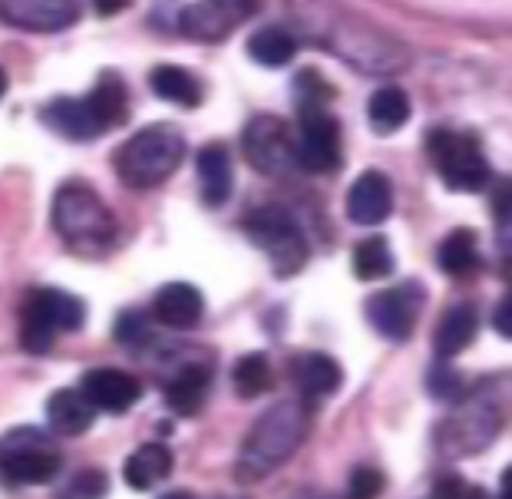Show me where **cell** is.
I'll use <instances>...</instances> for the list:
<instances>
[{
	"label": "cell",
	"mask_w": 512,
	"mask_h": 499,
	"mask_svg": "<svg viewBox=\"0 0 512 499\" xmlns=\"http://www.w3.org/2000/svg\"><path fill=\"white\" fill-rule=\"evenodd\" d=\"M479 328L476 308L473 305H453L450 311L443 314L437 324V334H433V347H437L440 357H456L460 351L473 344Z\"/></svg>",
	"instance_id": "cell-21"
},
{
	"label": "cell",
	"mask_w": 512,
	"mask_h": 499,
	"mask_svg": "<svg viewBox=\"0 0 512 499\" xmlns=\"http://www.w3.org/2000/svg\"><path fill=\"white\" fill-rule=\"evenodd\" d=\"M86 103H90L100 133H110V129L123 126L129 116V90H126L123 77L113 70L100 73V80H96L93 90L86 93Z\"/></svg>",
	"instance_id": "cell-19"
},
{
	"label": "cell",
	"mask_w": 512,
	"mask_h": 499,
	"mask_svg": "<svg viewBox=\"0 0 512 499\" xmlns=\"http://www.w3.org/2000/svg\"><path fill=\"white\" fill-rule=\"evenodd\" d=\"M261 0H195L179 14V30L189 40L219 43L255 17Z\"/></svg>",
	"instance_id": "cell-9"
},
{
	"label": "cell",
	"mask_w": 512,
	"mask_h": 499,
	"mask_svg": "<svg viewBox=\"0 0 512 499\" xmlns=\"http://www.w3.org/2000/svg\"><path fill=\"white\" fill-rule=\"evenodd\" d=\"M80 390L93 400L96 410H103V414H126V410L139 404V397H143V387H139L136 377L126 371H116V367H96V371L83 374Z\"/></svg>",
	"instance_id": "cell-12"
},
{
	"label": "cell",
	"mask_w": 512,
	"mask_h": 499,
	"mask_svg": "<svg viewBox=\"0 0 512 499\" xmlns=\"http://www.w3.org/2000/svg\"><path fill=\"white\" fill-rule=\"evenodd\" d=\"M195 172H199V189L209 209H222L232 195V156L222 143H209L195 159Z\"/></svg>",
	"instance_id": "cell-18"
},
{
	"label": "cell",
	"mask_w": 512,
	"mask_h": 499,
	"mask_svg": "<svg viewBox=\"0 0 512 499\" xmlns=\"http://www.w3.org/2000/svg\"><path fill=\"white\" fill-rule=\"evenodd\" d=\"M384 490V476L374 466H357L354 476H351V493L354 496H377Z\"/></svg>",
	"instance_id": "cell-34"
},
{
	"label": "cell",
	"mask_w": 512,
	"mask_h": 499,
	"mask_svg": "<svg viewBox=\"0 0 512 499\" xmlns=\"http://www.w3.org/2000/svg\"><path fill=\"white\" fill-rule=\"evenodd\" d=\"M113 334H116V341L126 344V347H143L152 338L149 321H146L143 311H123V314H119Z\"/></svg>",
	"instance_id": "cell-31"
},
{
	"label": "cell",
	"mask_w": 512,
	"mask_h": 499,
	"mask_svg": "<svg viewBox=\"0 0 512 499\" xmlns=\"http://www.w3.org/2000/svg\"><path fill=\"white\" fill-rule=\"evenodd\" d=\"M129 7V0H93V10L100 17H113L119 14V10H126Z\"/></svg>",
	"instance_id": "cell-37"
},
{
	"label": "cell",
	"mask_w": 512,
	"mask_h": 499,
	"mask_svg": "<svg viewBox=\"0 0 512 499\" xmlns=\"http://www.w3.org/2000/svg\"><path fill=\"white\" fill-rule=\"evenodd\" d=\"M354 271L361 275L364 281H380L394 271V255H390V245L387 238H364L361 245L354 248Z\"/></svg>",
	"instance_id": "cell-29"
},
{
	"label": "cell",
	"mask_w": 512,
	"mask_h": 499,
	"mask_svg": "<svg viewBox=\"0 0 512 499\" xmlns=\"http://www.w3.org/2000/svg\"><path fill=\"white\" fill-rule=\"evenodd\" d=\"M440 268L446 271V275H470V271L476 268V262H479V255H476V235L473 232H466V229H460V232H453L446 242L440 245Z\"/></svg>",
	"instance_id": "cell-30"
},
{
	"label": "cell",
	"mask_w": 512,
	"mask_h": 499,
	"mask_svg": "<svg viewBox=\"0 0 512 499\" xmlns=\"http://www.w3.org/2000/svg\"><path fill=\"white\" fill-rule=\"evenodd\" d=\"M304 433H308V407L298 404V400H285V404L271 407L245 437V447L238 453L235 466L238 480L255 483L261 476L275 473L301 447Z\"/></svg>",
	"instance_id": "cell-2"
},
{
	"label": "cell",
	"mask_w": 512,
	"mask_h": 499,
	"mask_svg": "<svg viewBox=\"0 0 512 499\" xmlns=\"http://www.w3.org/2000/svg\"><path fill=\"white\" fill-rule=\"evenodd\" d=\"M169 473H172V453L166 443H143L123 466V476L133 490H152Z\"/></svg>",
	"instance_id": "cell-22"
},
{
	"label": "cell",
	"mask_w": 512,
	"mask_h": 499,
	"mask_svg": "<svg viewBox=\"0 0 512 499\" xmlns=\"http://www.w3.org/2000/svg\"><path fill=\"white\" fill-rule=\"evenodd\" d=\"M493 328L503 334L506 341H512V295H506L493 311Z\"/></svg>",
	"instance_id": "cell-36"
},
{
	"label": "cell",
	"mask_w": 512,
	"mask_h": 499,
	"mask_svg": "<svg viewBox=\"0 0 512 499\" xmlns=\"http://www.w3.org/2000/svg\"><path fill=\"white\" fill-rule=\"evenodd\" d=\"M499 490H503V496H509V499H512V466L503 473V483H499Z\"/></svg>",
	"instance_id": "cell-39"
},
{
	"label": "cell",
	"mask_w": 512,
	"mask_h": 499,
	"mask_svg": "<svg viewBox=\"0 0 512 499\" xmlns=\"http://www.w3.org/2000/svg\"><path fill=\"white\" fill-rule=\"evenodd\" d=\"M248 53H252V60H258L261 67H285V63L294 60V53H298V40L281 27H265L248 40Z\"/></svg>",
	"instance_id": "cell-27"
},
{
	"label": "cell",
	"mask_w": 512,
	"mask_h": 499,
	"mask_svg": "<svg viewBox=\"0 0 512 499\" xmlns=\"http://www.w3.org/2000/svg\"><path fill=\"white\" fill-rule=\"evenodd\" d=\"M110 480H106L103 470H96V466H86L73 476V480L63 486V496H103Z\"/></svg>",
	"instance_id": "cell-32"
},
{
	"label": "cell",
	"mask_w": 512,
	"mask_h": 499,
	"mask_svg": "<svg viewBox=\"0 0 512 499\" xmlns=\"http://www.w3.org/2000/svg\"><path fill=\"white\" fill-rule=\"evenodd\" d=\"M0 20L30 34H60L80 20V0H0Z\"/></svg>",
	"instance_id": "cell-10"
},
{
	"label": "cell",
	"mask_w": 512,
	"mask_h": 499,
	"mask_svg": "<svg viewBox=\"0 0 512 499\" xmlns=\"http://www.w3.org/2000/svg\"><path fill=\"white\" fill-rule=\"evenodd\" d=\"M149 86H152V93H156L159 100L185 106V110H195V106L202 103V83L195 80L189 70L172 67V63H162V67L152 70L149 73Z\"/></svg>",
	"instance_id": "cell-24"
},
{
	"label": "cell",
	"mask_w": 512,
	"mask_h": 499,
	"mask_svg": "<svg viewBox=\"0 0 512 499\" xmlns=\"http://www.w3.org/2000/svg\"><path fill=\"white\" fill-rule=\"evenodd\" d=\"M430 390H433V397L450 400L463 394V381H460V374H453V371H437L430 377Z\"/></svg>",
	"instance_id": "cell-35"
},
{
	"label": "cell",
	"mask_w": 512,
	"mask_h": 499,
	"mask_svg": "<svg viewBox=\"0 0 512 499\" xmlns=\"http://www.w3.org/2000/svg\"><path fill=\"white\" fill-rule=\"evenodd\" d=\"M341 367L328 354H301L294 361V384L311 397H331L341 390Z\"/></svg>",
	"instance_id": "cell-23"
},
{
	"label": "cell",
	"mask_w": 512,
	"mask_h": 499,
	"mask_svg": "<svg viewBox=\"0 0 512 499\" xmlns=\"http://www.w3.org/2000/svg\"><path fill=\"white\" fill-rule=\"evenodd\" d=\"M40 123L60 133L63 139H73V143H86V139H96L103 136L100 126H96L90 103L83 100H73V96H57L50 100L47 106H40Z\"/></svg>",
	"instance_id": "cell-15"
},
{
	"label": "cell",
	"mask_w": 512,
	"mask_h": 499,
	"mask_svg": "<svg viewBox=\"0 0 512 499\" xmlns=\"http://www.w3.org/2000/svg\"><path fill=\"white\" fill-rule=\"evenodd\" d=\"M394 209V189L380 172H364L347 192V215L357 225H380Z\"/></svg>",
	"instance_id": "cell-16"
},
{
	"label": "cell",
	"mask_w": 512,
	"mask_h": 499,
	"mask_svg": "<svg viewBox=\"0 0 512 499\" xmlns=\"http://www.w3.org/2000/svg\"><path fill=\"white\" fill-rule=\"evenodd\" d=\"M437 496H466V483H460V480L437 483Z\"/></svg>",
	"instance_id": "cell-38"
},
{
	"label": "cell",
	"mask_w": 512,
	"mask_h": 499,
	"mask_svg": "<svg viewBox=\"0 0 512 499\" xmlns=\"http://www.w3.org/2000/svg\"><path fill=\"white\" fill-rule=\"evenodd\" d=\"M185 136L172 123H152L126 139L116 153V176L129 189H156L179 169Z\"/></svg>",
	"instance_id": "cell-3"
},
{
	"label": "cell",
	"mask_w": 512,
	"mask_h": 499,
	"mask_svg": "<svg viewBox=\"0 0 512 499\" xmlns=\"http://www.w3.org/2000/svg\"><path fill=\"white\" fill-rule=\"evenodd\" d=\"M496 410H489V407H470V410H460L453 420H450V430L453 433V440H460L456 443V450L460 453H473L483 447L486 440H493V433H496Z\"/></svg>",
	"instance_id": "cell-25"
},
{
	"label": "cell",
	"mask_w": 512,
	"mask_h": 499,
	"mask_svg": "<svg viewBox=\"0 0 512 499\" xmlns=\"http://www.w3.org/2000/svg\"><path fill=\"white\" fill-rule=\"evenodd\" d=\"M413 301L410 288L380 291V295L367 298V321L377 334H384L390 341H407L413 331Z\"/></svg>",
	"instance_id": "cell-14"
},
{
	"label": "cell",
	"mask_w": 512,
	"mask_h": 499,
	"mask_svg": "<svg viewBox=\"0 0 512 499\" xmlns=\"http://www.w3.org/2000/svg\"><path fill=\"white\" fill-rule=\"evenodd\" d=\"M209 384H212V374L209 367L202 364H185L179 367L176 374L166 381V404L172 414L179 417H195L209 397Z\"/></svg>",
	"instance_id": "cell-20"
},
{
	"label": "cell",
	"mask_w": 512,
	"mask_h": 499,
	"mask_svg": "<svg viewBox=\"0 0 512 499\" xmlns=\"http://www.w3.org/2000/svg\"><path fill=\"white\" fill-rule=\"evenodd\" d=\"M63 453L37 427H14L0 437V483L43 486L57 480Z\"/></svg>",
	"instance_id": "cell-5"
},
{
	"label": "cell",
	"mask_w": 512,
	"mask_h": 499,
	"mask_svg": "<svg viewBox=\"0 0 512 499\" xmlns=\"http://www.w3.org/2000/svg\"><path fill=\"white\" fill-rule=\"evenodd\" d=\"M430 156L433 166L440 169L443 182L456 192H479L489 186V166L483 159V149L473 136L437 129L430 136Z\"/></svg>",
	"instance_id": "cell-6"
},
{
	"label": "cell",
	"mask_w": 512,
	"mask_h": 499,
	"mask_svg": "<svg viewBox=\"0 0 512 499\" xmlns=\"http://www.w3.org/2000/svg\"><path fill=\"white\" fill-rule=\"evenodd\" d=\"M232 384H235V394L242 397V400L261 397L271 387V364H268V357L265 354H245L242 361L235 364Z\"/></svg>",
	"instance_id": "cell-28"
},
{
	"label": "cell",
	"mask_w": 512,
	"mask_h": 499,
	"mask_svg": "<svg viewBox=\"0 0 512 499\" xmlns=\"http://www.w3.org/2000/svg\"><path fill=\"white\" fill-rule=\"evenodd\" d=\"M367 119H370V126H374V133H380V136L397 133V129H403V123L410 119L407 93L397 90V86L377 90L367 103Z\"/></svg>",
	"instance_id": "cell-26"
},
{
	"label": "cell",
	"mask_w": 512,
	"mask_h": 499,
	"mask_svg": "<svg viewBox=\"0 0 512 499\" xmlns=\"http://www.w3.org/2000/svg\"><path fill=\"white\" fill-rule=\"evenodd\" d=\"M53 232L80 258H100L116 245V215L86 182H63L50 209Z\"/></svg>",
	"instance_id": "cell-1"
},
{
	"label": "cell",
	"mask_w": 512,
	"mask_h": 499,
	"mask_svg": "<svg viewBox=\"0 0 512 499\" xmlns=\"http://www.w3.org/2000/svg\"><path fill=\"white\" fill-rule=\"evenodd\" d=\"M248 162L261 172V176H288L291 166L298 162V143L291 139L288 126L275 116H258L248 123L242 136Z\"/></svg>",
	"instance_id": "cell-8"
},
{
	"label": "cell",
	"mask_w": 512,
	"mask_h": 499,
	"mask_svg": "<svg viewBox=\"0 0 512 499\" xmlns=\"http://www.w3.org/2000/svg\"><path fill=\"white\" fill-rule=\"evenodd\" d=\"M341 162V129L324 110H301L298 166L311 172H331Z\"/></svg>",
	"instance_id": "cell-11"
},
{
	"label": "cell",
	"mask_w": 512,
	"mask_h": 499,
	"mask_svg": "<svg viewBox=\"0 0 512 499\" xmlns=\"http://www.w3.org/2000/svg\"><path fill=\"white\" fill-rule=\"evenodd\" d=\"M493 215L499 222V235H503V242L512 245V182H496L493 189Z\"/></svg>",
	"instance_id": "cell-33"
},
{
	"label": "cell",
	"mask_w": 512,
	"mask_h": 499,
	"mask_svg": "<svg viewBox=\"0 0 512 499\" xmlns=\"http://www.w3.org/2000/svg\"><path fill=\"white\" fill-rule=\"evenodd\" d=\"M202 314H205V301L199 295V288L185 285V281L162 285L156 291V298H152V318L172 331H192L202 321Z\"/></svg>",
	"instance_id": "cell-13"
},
{
	"label": "cell",
	"mask_w": 512,
	"mask_h": 499,
	"mask_svg": "<svg viewBox=\"0 0 512 499\" xmlns=\"http://www.w3.org/2000/svg\"><path fill=\"white\" fill-rule=\"evenodd\" d=\"M93 420H96V407L83 390L63 387L47 397V423L57 437H80V433L93 427Z\"/></svg>",
	"instance_id": "cell-17"
},
{
	"label": "cell",
	"mask_w": 512,
	"mask_h": 499,
	"mask_svg": "<svg viewBox=\"0 0 512 499\" xmlns=\"http://www.w3.org/2000/svg\"><path fill=\"white\" fill-rule=\"evenodd\" d=\"M7 86H10V80H7V70L0 67V100H4V96H7Z\"/></svg>",
	"instance_id": "cell-40"
},
{
	"label": "cell",
	"mask_w": 512,
	"mask_h": 499,
	"mask_svg": "<svg viewBox=\"0 0 512 499\" xmlns=\"http://www.w3.org/2000/svg\"><path fill=\"white\" fill-rule=\"evenodd\" d=\"M245 232L261 252L271 258L278 275H291V271H298L304 265V258H308V245H304L298 225L281 209H258L255 215H248Z\"/></svg>",
	"instance_id": "cell-7"
},
{
	"label": "cell",
	"mask_w": 512,
	"mask_h": 499,
	"mask_svg": "<svg viewBox=\"0 0 512 499\" xmlns=\"http://www.w3.org/2000/svg\"><path fill=\"white\" fill-rule=\"evenodd\" d=\"M86 305L60 288H34L20 305V347L27 354H50L60 334L80 331Z\"/></svg>",
	"instance_id": "cell-4"
}]
</instances>
